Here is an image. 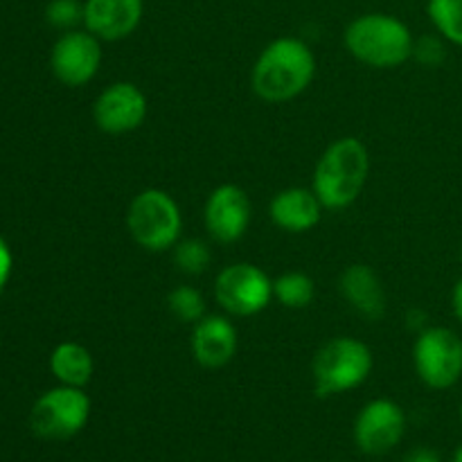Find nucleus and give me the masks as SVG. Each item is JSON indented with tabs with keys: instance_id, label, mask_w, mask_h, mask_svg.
<instances>
[{
	"instance_id": "1",
	"label": "nucleus",
	"mask_w": 462,
	"mask_h": 462,
	"mask_svg": "<svg viewBox=\"0 0 462 462\" xmlns=\"http://www.w3.org/2000/svg\"><path fill=\"white\" fill-rule=\"evenodd\" d=\"M316 72V57L305 41L280 36L257 57L251 72L253 90L271 104L289 102L305 93Z\"/></svg>"
},
{
	"instance_id": "2",
	"label": "nucleus",
	"mask_w": 462,
	"mask_h": 462,
	"mask_svg": "<svg viewBox=\"0 0 462 462\" xmlns=\"http://www.w3.org/2000/svg\"><path fill=\"white\" fill-rule=\"evenodd\" d=\"M368 174V149L359 138L347 135L325 149L320 161L316 162L311 189L325 210H343L359 199Z\"/></svg>"
},
{
	"instance_id": "3",
	"label": "nucleus",
	"mask_w": 462,
	"mask_h": 462,
	"mask_svg": "<svg viewBox=\"0 0 462 462\" xmlns=\"http://www.w3.org/2000/svg\"><path fill=\"white\" fill-rule=\"evenodd\" d=\"M346 48L370 68H397L413 59L415 39L409 25L391 14H364L346 27Z\"/></svg>"
},
{
	"instance_id": "4",
	"label": "nucleus",
	"mask_w": 462,
	"mask_h": 462,
	"mask_svg": "<svg viewBox=\"0 0 462 462\" xmlns=\"http://www.w3.org/2000/svg\"><path fill=\"white\" fill-rule=\"evenodd\" d=\"M373 352L359 338H332L316 352L311 364L316 395L334 397L361 386L373 373Z\"/></svg>"
},
{
	"instance_id": "5",
	"label": "nucleus",
	"mask_w": 462,
	"mask_h": 462,
	"mask_svg": "<svg viewBox=\"0 0 462 462\" xmlns=\"http://www.w3.org/2000/svg\"><path fill=\"white\" fill-rule=\"evenodd\" d=\"M126 226L140 248L152 253L171 251L180 239L183 217L179 203L156 188L135 194L126 212Z\"/></svg>"
},
{
	"instance_id": "6",
	"label": "nucleus",
	"mask_w": 462,
	"mask_h": 462,
	"mask_svg": "<svg viewBox=\"0 0 462 462\" xmlns=\"http://www.w3.org/2000/svg\"><path fill=\"white\" fill-rule=\"evenodd\" d=\"M413 365L424 386L433 391L454 388L462 377V338L442 325L424 328L415 338Z\"/></svg>"
},
{
	"instance_id": "7",
	"label": "nucleus",
	"mask_w": 462,
	"mask_h": 462,
	"mask_svg": "<svg viewBox=\"0 0 462 462\" xmlns=\"http://www.w3.org/2000/svg\"><path fill=\"white\" fill-rule=\"evenodd\" d=\"M90 418V397L84 388L59 386L36 400L30 427L43 440H68L86 427Z\"/></svg>"
},
{
	"instance_id": "8",
	"label": "nucleus",
	"mask_w": 462,
	"mask_h": 462,
	"mask_svg": "<svg viewBox=\"0 0 462 462\" xmlns=\"http://www.w3.org/2000/svg\"><path fill=\"white\" fill-rule=\"evenodd\" d=\"M215 298L230 316H255L273 298V280L255 264H230L215 280Z\"/></svg>"
},
{
	"instance_id": "9",
	"label": "nucleus",
	"mask_w": 462,
	"mask_h": 462,
	"mask_svg": "<svg viewBox=\"0 0 462 462\" xmlns=\"http://www.w3.org/2000/svg\"><path fill=\"white\" fill-rule=\"evenodd\" d=\"M54 77L70 88L88 84L102 66V41L88 30L63 32L50 54Z\"/></svg>"
},
{
	"instance_id": "10",
	"label": "nucleus",
	"mask_w": 462,
	"mask_h": 462,
	"mask_svg": "<svg viewBox=\"0 0 462 462\" xmlns=\"http://www.w3.org/2000/svg\"><path fill=\"white\" fill-rule=\"evenodd\" d=\"M406 431V415L393 400H373L355 420V442L364 454L383 456L395 449Z\"/></svg>"
},
{
	"instance_id": "11",
	"label": "nucleus",
	"mask_w": 462,
	"mask_h": 462,
	"mask_svg": "<svg viewBox=\"0 0 462 462\" xmlns=\"http://www.w3.org/2000/svg\"><path fill=\"white\" fill-rule=\"evenodd\" d=\"M93 117L97 129L104 134H129L147 117V97L131 81H116L97 95Z\"/></svg>"
},
{
	"instance_id": "12",
	"label": "nucleus",
	"mask_w": 462,
	"mask_h": 462,
	"mask_svg": "<svg viewBox=\"0 0 462 462\" xmlns=\"http://www.w3.org/2000/svg\"><path fill=\"white\" fill-rule=\"evenodd\" d=\"M253 206L248 194L239 185L226 183L210 192L203 210L208 233L221 244H233L246 235L251 226Z\"/></svg>"
},
{
	"instance_id": "13",
	"label": "nucleus",
	"mask_w": 462,
	"mask_h": 462,
	"mask_svg": "<svg viewBox=\"0 0 462 462\" xmlns=\"http://www.w3.org/2000/svg\"><path fill=\"white\" fill-rule=\"evenodd\" d=\"M143 14V0H86L84 25L99 41H120L138 30Z\"/></svg>"
},
{
	"instance_id": "14",
	"label": "nucleus",
	"mask_w": 462,
	"mask_h": 462,
	"mask_svg": "<svg viewBox=\"0 0 462 462\" xmlns=\"http://www.w3.org/2000/svg\"><path fill=\"white\" fill-rule=\"evenodd\" d=\"M192 356L203 368H224L237 352V329L226 316L206 314L197 320L189 338Z\"/></svg>"
},
{
	"instance_id": "15",
	"label": "nucleus",
	"mask_w": 462,
	"mask_h": 462,
	"mask_svg": "<svg viewBox=\"0 0 462 462\" xmlns=\"http://www.w3.org/2000/svg\"><path fill=\"white\" fill-rule=\"evenodd\" d=\"M338 291L347 305L368 320H379L386 314V291L379 275L368 264H350L338 278Z\"/></svg>"
},
{
	"instance_id": "16",
	"label": "nucleus",
	"mask_w": 462,
	"mask_h": 462,
	"mask_svg": "<svg viewBox=\"0 0 462 462\" xmlns=\"http://www.w3.org/2000/svg\"><path fill=\"white\" fill-rule=\"evenodd\" d=\"M271 219L278 228L287 233H307L316 228L323 217V203L319 201L314 189L287 188L278 192L271 201Z\"/></svg>"
},
{
	"instance_id": "17",
	"label": "nucleus",
	"mask_w": 462,
	"mask_h": 462,
	"mask_svg": "<svg viewBox=\"0 0 462 462\" xmlns=\"http://www.w3.org/2000/svg\"><path fill=\"white\" fill-rule=\"evenodd\" d=\"M50 370L63 386L84 388L93 377V356L81 343H59L50 355Z\"/></svg>"
},
{
	"instance_id": "18",
	"label": "nucleus",
	"mask_w": 462,
	"mask_h": 462,
	"mask_svg": "<svg viewBox=\"0 0 462 462\" xmlns=\"http://www.w3.org/2000/svg\"><path fill=\"white\" fill-rule=\"evenodd\" d=\"M314 280L300 271H291L273 280V298L289 310H305L314 302Z\"/></svg>"
},
{
	"instance_id": "19",
	"label": "nucleus",
	"mask_w": 462,
	"mask_h": 462,
	"mask_svg": "<svg viewBox=\"0 0 462 462\" xmlns=\"http://www.w3.org/2000/svg\"><path fill=\"white\" fill-rule=\"evenodd\" d=\"M427 12L438 34L462 48V0H429Z\"/></svg>"
},
{
	"instance_id": "20",
	"label": "nucleus",
	"mask_w": 462,
	"mask_h": 462,
	"mask_svg": "<svg viewBox=\"0 0 462 462\" xmlns=\"http://www.w3.org/2000/svg\"><path fill=\"white\" fill-rule=\"evenodd\" d=\"M167 307H170L171 316L180 323L194 325L206 316V300H203L201 291L189 287V284L171 289V293L167 296Z\"/></svg>"
},
{
	"instance_id": "21",
	"label": "nucleus",
	"mask_w": 462,
	"mask_h": 462,
	"mask_svg": "<svg viewBox=\"0 0 462 462\" xmlns=\"http://www.w3.org/2000/svg\"><path fill=\"white\" fill-rule=\"evenodd\" d=\"M171 251H174V264L188 275H201L212 262L210 248L201 239H183V242L179 239Z\"/></svg>"
},
{
	"instance_id": "22",
	"label": "nucleus",
	"mask_w": 462,
	"mask_h": 462,
	"mask_svg": "<svg viewBox=\"0 0 462 462\" xmlns=\"http://www.w3.org/2000/svg\"><path fill=\"white\" fill-rule=\"evenodd\" d=\"M45 18L50 25L70 32L75 25L84 23V5L79 0H52L45 9Z\"/></svg>"
},
{
	"instance_id": "23",
	"label": "nucleus",
	"mask_w": 462,
	"mask_h": 462,
	"mask_svg": "<svg viewBox=\"0 0 462 462\" xmlns=\"http://www.w3.org/2000/svg\"><path fill=\"white\" fill-rule=\"evenodd\" d=\"M413 59L427 68H438L447 59V48L442 36H422L413 45Z\"/></svg>"
},
{
	"instance_id": "24",
	"label": "nucleus",
	"mask_w": 462,
	"mask_h": 462,
	"mask_svg": "<svg viewBox=\"0 0 462 462\" xmlns=\"http://www.w3.org/2000/svg\"><path fill=\"white\" fill-rule=\"evenodd\" d=\"M9 273H12V251H9V246L5 244V239L0 237V291H3L5 284H7Z\"/></svg>"
},
{
	"instance_id": "25",
	"label": "nucleus",
	"mask_w": 462,
	"mask_h": 462,
	"mask_svg": "<svg viewBox=\"0 0 462 462\" xmlns=\"http://www.w3.org/2000/svg\"><path fill=\"white\" fill-rule=\"evenodd\" d=\"M404 462H440V456L433 449H427V447H420V449H413L409 456H406Z\"/></svg>"
},
{
	"instance_id": "26",
	"label": "nucleus",
	"mask_w": 462,
	"mask_h": 462,
	"mask_svg": "<svg viewBox=\"0 0 462 462\" xmlns=\"http://www.w3.org/2000/svg\"><path fill=\"white\" fill-rule=\"evenodd\" d=\"M451 310H454L456 320L462 325V278L454 284V291H451Z\"/></svg>"
},
{
	"instance_id": "27",
	"label": "nucleus",
	"mask_w": 462,
	"mask_h": 462,
	"mask_svg": "<svg viewBox=\"0 0 462 462\" xmlns=\"http://www.w3.org/2000/svg\"><path fill=\"white\" fill-rule=\"evenodd\" d=\"M451 462H462V447H458V449H456L454 460H451Z\"/></svg>"
},
{
	"instance_id": "28",
	"label": "nucleus",
	"mask_w": 462,
	"mask_h": 462,
	"mask_svg": "<svg viewBox=\"0 0 462 462\" xmlns=\"http://www.w3.org/2000/svg\"><path fill=\"white\" fill-rule=\"evenodd\" d=\"M458 262H460V266H462V242H460V248H458Z\"/></svg>"
},
{
	"instance_id": "29",
	"label": "nucleus",
	"mask_w": 462,
	"mask_h": 462,
	"mask_svg": "<svg viewBox=\"0 0 462 462\" xmlns=\"http://www.w3.org/2000/svg\"><path fill=\"white\" fill-rule=\"evenodd\" d=\"M460 420H462V404H460Z\"/></svg>"
}]
</instances>
